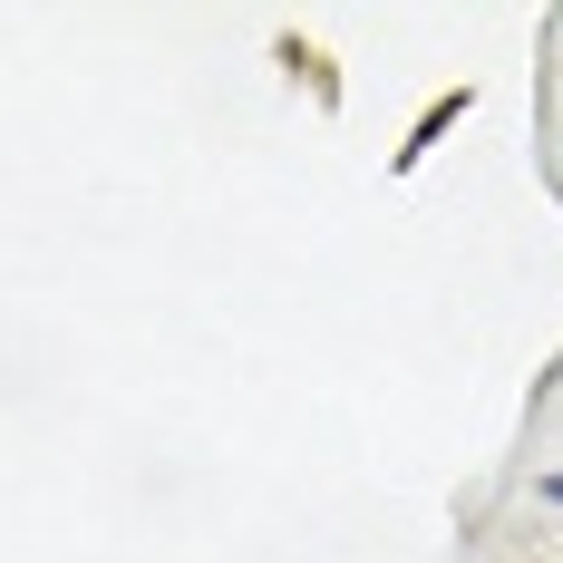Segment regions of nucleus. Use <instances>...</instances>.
<instances>
[{
  "instance_id": "nucleus-1",
  "label": "nucleus",
  "mask_w": 563,
  "mask_h": 563,
  "mask_svg": "<svg viewBox=\"0 0 563 563\" xmlns=\"http://www.w3.org/2000/svg\"><path fill=\"white\" fill-rule=\"evenodd\" d=\"M534 496H544V506L563 515V466H554V476H534Z\"/></svg>"
}]
</instances>
